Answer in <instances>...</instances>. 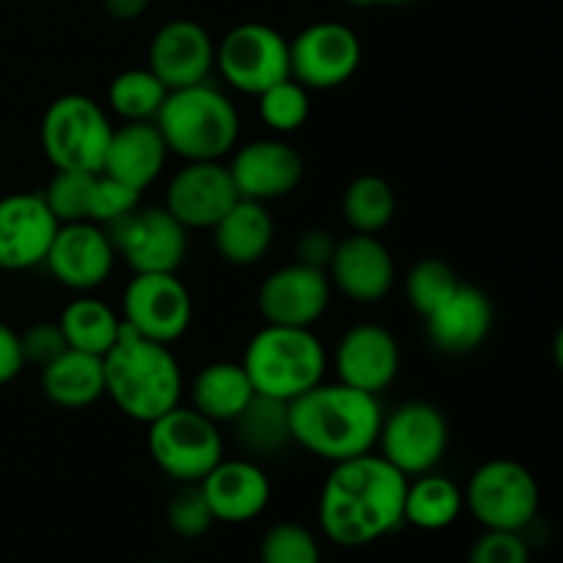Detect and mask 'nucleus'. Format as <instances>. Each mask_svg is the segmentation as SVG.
<instances>
[{
  "instance_id": "41",
  "label": "nucleus",
  "mask_w": 563,
  "mask_h": 563,
  "mask_svg": "<svg viewBox=\"0 0 563 563\" xmlns=\"http://www.w3.org/2000/svg\"><path fill=\"white\" fill-rule=\"evenodd\" d=\"M335 242L333 234L324 229H308L306 234H300V240H297V262L300 264H308V267H317V269H324L328 273V264L330 258H333V251H335Z\"/></svg>"
},
{
  "instance_id": "22",
  "label": "nucleus",
  "mask_w": 563,
  "mask_h": 563,
  "mask_svg": "<svg viewBox=\"0 0 563 563\" xmlns=\"http://www.w3.org/2000/svg\"><path fill=\"white\" fill-rule=\"evenodd\" d=\"M214 522H242L256 520L264 515L273 498V484L256 460H220L207 476L198 482Z\"/></svg>"
},
{
  "instance_id": "35",
  "label": "nucleus",
  "mask_w": 563,
  "mask_h": 563,
  "mask_svg": "<svg viewBox=\"0 0 563 563\" xmlns=\"http://www.w3.org/2000/svg\"><path fill=\"white\" fill-rule=\"evenodd\" d=\"M97 174L86 170H55L42 190L44 203L58 223H80L88 220V203Z\"/></svg>"
},
{
  "instance_id": "4",
  "label": "nucleus",
  "mask_w": 563,
  "mask_h": 563,
  "mask_svg": "<svg viewBox=\"0 0 563 563\" xmlns=\"http://www.w3.org/2000/svg\"><path fill=\"white\" fill-rule=\"evenodd\" d=\"M154 124L168 152L187 163L223 159L240 141V113L212 82L168 91Z\"/></svg>"
},
{
  "instance_id": "9",
  "label": "nucleus",
  "mask_w": 563,
  "mask_h": 563,
  "mask_svg": "<svg viewBox=\"0 0 563 563\" xmlns=\"http://www.w3.org/2000/svg\"><path fill=\"white\" fill-rule=\"evenodd\" d=\"M214 66L234 91L258 97L289 75V42L264 22L234 25L214 44Z\"/></svg>"
},
{
  "instance_id": "44",
  "label": "nucleus",
  "mask_w": 563,
  "mask_h": 563,
  "mask_svg": "<svg viewBox=\"0 0 563 563\" xmlns=\"http://www.w3.org/2000/svg\"><path fill=\"white\" fill-rule=\"evenodd\" d=\"M352 5H405L410 0H346Z\"/></svg>"
},
{
  "instance_id": "40",
  "label": "nucleus",
  "mask_w": 563,
  "mask_h": 563,
  "mask_svg": "<svg viewBox=\"0 0 563 563\" xmlns=\"http://www.w3.org/2000/svg\"><path fill=\"white\" fill-rule=\"evenodd\" d=\"M20 346H22V357H25V366L44 368L49 361L60 355L66 346L64 333H60L58 322H33L25 333H20Z\"/></svg>"
},
{
  "instance_id": "33",
  "label": "nucleus",
  "mask_w": 563,
  "mask_h": 563,
  "mask_svg": "<svg viewBox=\"0 0 563 563\" xmlns=\"http://www.w3.org/2000/svg\"><path fill=\"white\" fill-rule=\"evenodd\" d=\"M460 284V275H456V269L451 267L449 262L427 256L418 258L410 267V273H407L405 295L412 311H416L418 317L427 319L429 313L438 311V308L454 295Z\"/></svg>"
},
{
  "instance_id": "25",
  "label": "nucleus",
  "mask_w": 563,
  "mask_h": 563,
  "mask_svg": "<svg viewBox=\"0 0 563 563\" xmlns=\"http://www.w3.org/2000/svg\"><path fill=\"white\" fill-rule=\"evenodd\" d=\"M214 251L225 264L253 267L269 253L275 240V220L267 203L240 198L218 223L212 225Z\"/></svg>"
},
{
  "instance_id": "6",
  "label": "nucleus",
  "mask_w": 563,
  "mask_h": 563,
  "mask_svg": "<svg viewBox=\"0 0 563 563\" xmlns=\"http://www.w3.org/2000/svg\"><path fill=\"white\" fill-rule=\"evenodd\" d=\"M38 135L55 170L99 174L110 135H113V124L97 99L86 93H64L44 110Z\"/></svg>"
},
{
  "instance_id": "10",
  "label": "nucleus",
  "mask_w": 563,
  "mask_h": 563,
  "mask_svg": "<svg viewBox=\"0 0 563 563\" xmlns=\"http://www.w3.org/2000/svg\"><path fill=\"white\" fill-rule=\"evenodd\" d=\"M449 421L429 401H405L379 427V456L401 476L416 478L432 473L449 451Z\"/></svg>"
},
{
  "instance_id": "2",
  "label": "nucleus",
  "mask_w": 563,
  "mask_h": 563,
  "mask_svg": "<svg viewBox=\"0 0 563 563\" xmlns=\"http://www.w3.org/2000/svg\"><path fill=\"white\" fill-rule=\"evenodd\" d=\"M379 396L344 383L313 385L289 401L291 443L324 462L372 454L383 427Z\"/></svg>"
},
{
  "instance_id": "15",
  "label": "nucleus",
  "mask_w": 563,
  "mask_h": 563,
  "mask_svg": "<svg viewBox=\"0 0 563 563\" xmlns=\"http://www.w3.org/2000/svg\"><path fill=\"white\" fill-rule=\"evenodd\" d=\"M330 278L308 264H286L262 280L256 295L258 313L278 328H313L328 313Z\"/></svg>"
},
{
  "instance_id": "13",
  "label": "nucleus",
  "mask_w": 563,
  "mask_h": 563,
  "mask_svg": "<svg viewBox=\"0 0 563 563\" xmlns=\"http://www.w3.org/2000/svg\"><path fill=\"white\" fill-rule=\"evenodd\" d=\"M104 231L132 273H176L187 256V229L165 207H137Z\"/></svg>"
},
{
  "instance_id": "8",
  "label": "nucleus",
  "mask_w": 563,
  "mask_h": 563,
  "mask_svg": "<svg viewBox=\"0 0 563 563\" xmlns=\"http://www.w3.org/2000/svg\"><path fill=\"white\" fill-rule=\"evenodd\" d=\"M146 427L148 454L154 465L174 482L198 484L223 460V434L218 423L192 407L176 405Z\"/></svg>"
},
{
  "instance_id": "31",
  "label": "nucleus",
  "mask_w": 563,
  "mask_h": 563,
  "mask_svg": "<svg viewBox=\"0 0 563 563\" xmlns=\"http://www.w3.org/2000/svg\"><path fill=\"white\" fill-rule=\"evenodd\" d=\"M341 214L352 234H379L396 218V192L388 179L363 174L346 185L341 198Z\"/></svg>"
},
{
  "instance_id": "5",
  "label": "nucleus",
  "mask_w": 563,
  "mask_h": 563,
  "mask_svg": "<svg viewBox=\"0 0 563 563\" xmlns=\"http://www.w3.org/2000/svg\"><path fill=\"white\" fill-rule=\"evenodd\" d=\"M240 363L256 394L291 401L322 383L328 372V352L311 328L264 324L247 341Z\"/></svg>"
},
{
  "instance_id": "1",
  "label": "nucleus",
  "mask_w": 563,
  "mask_h": 563,
  "mask_svg": "<svg viewBox=\"0 0 563 563\" xmlns=\"http://www.w3.org/2000/svg\"><path fill=\"white\" fill-rule=\"evenodd\" d=\"M410 478L377 454L335 462L319 493V528L339 548H366L405 522Z\"/></svg>"
},
{
  "instance_id": "23",
  "label": "nucleus",
  "mask_w": 563,
  "mask_h": 563,
  "mask_svg": "<svg viewBox=\"0 0 563 563\" xmlns=\"http://www.w3.org/2000/svg\"><path fill=\"white\" fill-rule=\"evenodd\" d=\"M427 339L443 355H467L478 350L493 333L495 306L478 286H456L454 295L429 313L427 319Z\"/></svg>"
},
{
  "instance_id": "26",
  "label": "nucleus",
  "mask_w": 563,
  "mask_h": 563,
  "mask_svg": "<svg viewBox=\"0 0 563 563\" xmlns=\"http://www.w3.org/2000/svg\"><path fill=\"white\" fill-rule=\"evenodd\" d=\"M38 372H42L44 396L64 410H86L104 396L102 357L97 355L64 350Z\"/></svg>"
},
{
  "instance_id": "32",
  "label": "nucleus",
  "mask_w": 563,
  "mask_h": 563,
  "mask_svg": "<svg viewBox=\"0 0 563 563\" xmlns=\"http://www.w3.org/2000/svg\"><path fill=\"white\" fill-rule=\"evenodd\" d=\"M168 88L154 77L152 69H124L110 80L108 104L124 121H154L163 108Z\"/></svg>"
},
{
  "instance_id": "29",
  "label": "nucleus",
  "mask_w": 563,
  "mask_h": 563,
  "mask_svg": "<svg viewBox=\"0 0 563 563\" xmlns=\"http://www.w3.org/2000/svg\"><path fill=\"white\" fill-rule=\"evenodd\" d=\"M465 509V495L440 473H423L407 482L405 493V522L418 531H443L454 526Z\"/></svg>"
},
{
  "instance_id": "42",
  "label": "nucleus",
  "mask_w": 563,
  "mask_h": 563,
  "mask_svg": "<svg viewBox=\"0 0 563 563\" xmlns=\"http://www.w3.org/2000/svg\"><path fill=\"white\" fill-rule=\"evenodd\" d=\"M22 368H25V357H22L20 333L5 322H0V385L14 383Z\"/></svg>"
},
{
  "instance_id": "43",
  "label": "nucleus",
  "mask_w": 563,
  "mask_h": 563,
  "mask_svg": "<svg viewBox=\"0 0 563 563\" xmlns=\"http://www.w3.org/2000/svg\"><path fill=\"white\" fill-rule=\"evenodd\" d=\"M152 0H102V9L115 22H135Z\"/></svg>"
},
{
  "instance_id": "19",
  "label": "nucleus",
  "mask_w": 563,
  "mask_h": 563,
  "mask_svg": "<svg viewBox=\"0 0 563 563\" xmlns=\"http://www.w3.org/2000/svg\"><path fill=\"white\" fill-rule=\"evenodd\" d=\"M58 225L42 192L0 196V273H25L44 264Z\"/></svg>"
},
{
  "instance_id": "18",
  "label": "nucleus",
  "mask_w": 563,
  "mask_h": 563,
  "mask_svg": "<svg viewBox=\"0 0 563 563\" xmlns=\"http://www.w3.org/2000/svg\"><path fill=\"white\" fill-rule=\"evenodd\" d=\"M333 366L339 383L379 396L399 377V341L383 324L357 322L335 344Z\"/></svg>"
},
{
  "instance_id": "34",
  "label": "nucleus",
  "mask_w": 563,
  "mask_h": 563,
  "mask_svg": "<svg viewBox=\"0 0 563 563\" xmlns=\"http://www.w3.org/2000/svg\"><path fill=\"white\" fill-rule=\"evenodd\" d=\"M258 115L275 135H289L306 126L311 115V97L295 77L275 82L267 91L258 93Z\"/></svg>"
},
{
  "instance_id": "17",
  "label": "nucleus",
  "mask_w": 563,
  "mask_h": 563,
  "mask_svg": "<svg viewBox=\"0 0 563 563\" xmlns=\"http://www.w3.org/2000/svg\"><path fill=\"white\" fill-rule=\"evenodd\" d=\"M240 201L229 168L220 159H198L176 170L165 192V209L187 231L212 229Z\"/></svg>"
},
{
  "instance_id": "24",
  "label": "nucleus",
  "mask_w": 563,
  "mask_h": 563,
  "mask_svg": "<svg viewBox=\"0 0 563 563\" xmlns=\"http://www.w3.org/2000/svg\"><path fill=\"white\" fill-rule=\"evenodd\" d=\"M168 154L154 121H124V126H113L102 174L143 192L163 176Z\"/></svg>"
},
{
  "instance_id": "27",
  "label": "nucleus",
  "mask_w": 563,
  "mask_h": 563,
  "mask_svg": "<svg viewBox=\"0 0 563 563\" xmlns=\"http://www.w3.org/2000/svg\"><path fill=\"white\" fill-rule=\"evenodd\" d=\"M253 396H256V390H253V383L242 363L214 361L207 363L192 379L190 407L209 421L231 423L251 405Z\"/></svg>"
},
{
  "instance_id": "20",
  "label": "nucleus",
  "mask_w": 563,
  "mask_h": 563,
  "mask_svg": "<svg viewBox=\"0 0 563 563\" xmlns=\"http://www.w3.org/2000/svg\"><path fill=\"white\" fill-rule=\"evenodd\" d=\"M148 69L168 91L209 82L214 69V42L196 20H170L148 44Z\"/></svg>"
},
{
  "instance_id": "28",
  "label": "nucleus",
  "mask_w": 563,
  "mask_h": 563,
  "mask_svg": "<svg viewBox=\"0 0 563 563\" xmlns=\"http://www.w3.org/2000/svg\"><path fill=\"white\" fill-rule=\"evenodd\" d=\"M121 317L104 300L80 295L60 311L58 328L66 346L86 355L104 357L121 335Z\"/></svg>"
},
{
  "instance_id": "11",
  "label": "nucleus",
  "mask_w": 563,
  "mask_h": 563,
  "mask_svg": "<svg viewBox=\"0 0 563 563\" xmlns=\"http://www.w3.org/2000/svg\"><path fill=\"white\" fill-rule=\"evenodd\" d=\"M121 322L170 346L190 330L192 295L176 273H135L121 295Z\"/></svg>"
},
{
  "instance_id": "14",
  "label": "nucleus",
  "mask_w": 563,
  "mask_h": 563,
  "mask_svg": "<svg viewBox=\"0 0 563 563\" xmlns=\"http://www.w3.org/2000/svg\"><path fill=\"white\" fill-rule=\"evenodd\" d=\"M115 256L119 253L108 231L91 220H80V223L58 225L44 264L60 286L77 295H88L113 275Z\"/></svg>"
},
{
  "instance_id": "16",
  "label": "nucleus",
  "mask_w": 563,
  "mask_h": 563,
  "mask_svg": "<svg viewBox=\"0 0 563 563\" xmlns=\"http://www.w3.org/2000/svg\"><path fill=\"white\" fill-rule=\"evenodd\" d=\"M225 168L240 198L269 203L291 196L302 185L306 159L280 137H262L236 148Z\"/></svg>"
},
{
  "instance_id": "39",
  "label": "nucleus",
  "mask_w": 563,
  "mask_h": 563,
  "mask_svg": "<svg viewBox=\"0 0 563 563\" xmlns=\"http://www.w3.org/2000/svg\"><path fill=\"white\" fill-rule=\"evenodd\" d=\"M467 563H531V548L522 533L484 531L467 550Z\"/></svg>"
},
{
  "instance_id": "30",
  "label": "nucleus",
  "mask_w": 563,
  "mask_h": 563,
  "mask_svg": "<svg viewBox=\"0 0 563 563\" xmlns=\"http://www.w3.org/2000/svg\"><path fill=\"white\" fill-rule=\"evenodd\" d=\"M236 440L242 449L256 460V456H275L291 443L289 432V401L269 399L256 394L251 405L234 418Z\"/></svg>"
},
{
  "instance_id": "46",
  "label": "nucleus",
  "mask_w": 563,
  "mask_h": 563,
  "mask_svg": "<svg viewBox=\"0 0 563 563\" xmlns=\"http://www.w3.org/2000/svg\"><path fill=\"white\" fill-rule=\"evenodd\" d=\"M154 563H170V561H154Z\"/></svg>"
},
{
  "instance_id": "7",
  "label": "nucleus",
  "mask_w": 563,
  "mask_h": 563,
  "mask_svg": "<svg viewBox=\"0 0 563 563\" xmlns=\"http://www.w3.org/2000/svg\"><path fill=\"white\" fill-rule=\"evenodd\" d=\"M465 509L484 531L522 533L539 515L542 493L526 465L515 460H489L476 467L462 489Z\"/></svg>"
},
{
  "instance_id": "36",
  "label": "nucleus",
  "mask_w": 563,
  "mask_h": 563,
  "mask_svg": "<svg viewBox=\"0 0 563 563\" xmlns=\"http://www.w3.org/2000/svg\"><path fill=\"white\" fill-rule=\"evenodd\" d=\"M258 563H322V550L306 526L278 522L258 544Z\"/></svg>"
},
{
  "instance_id": "21",
  "label": "nucleus",
  "mask_w": 563,
  "mask_h": 563,
  "mask_svg": "<svg viewBox=\"0 0 563 563\" xmlns=\"http://www.w3.org/2000/svg\"><path fill=\"white\" fill-rule=\"evenodd\" d=\"M328 278L352 302H379L396 284L394 253L377 234H350L335 242Z\"/></svg>"
},
{
  "instance_id": "12",
  "label": "nucleus",
  "mask_w": 563,
  "mask_h": 563,
  "mask_svg": "<svg viewBox=\"0 0 563 563\" xmlns=\"http://www.w3.org/2000/svg\"><path fill=\"white\" fill-rule=\"evenodd\" d=\"M363 44L344 22H313L289 42V75L308 91H333L357 75Z\"/></svg>"
},
{
  "instance_id": "37",
  "label": "nucleus",
  "mask_w": 563,
  "mask_h": 563,
  "mask_svg": "<svg viewBox=\"0 0 563 563\" xmlns=\"http://www.w3.org/2000/svg\"><path fill=\"white\" fill-rule=\"evenodd\" d=\"M165 520L176 537L190 539V542L207 537L209 528L214 526L212 509H209L198 484H181V489H176L174 498L168 500V509H165Z\"/></svg>"
},
{
  "instance_id": "38",
  "label": "nucleus",
  "mask_w": 563,
  "mask_h": 563,
  "mask_svg": "<svg viewBox=\"0 0 563 563\" xmlns=\"http://www.w3.org/2000/svg\"><path fill=\"white\" fill-rule=\"evenodd\" d=\"M141 196L143 192L132 190V187H126L124 181L113 179V176L99 170L97 179H93L91 203H88V220L102 225V229H108V225H113L115 220L135 212V209L141 207Z\"/></svg>"
},
{
  "instance_id": "3",
  "label": "nucleus",
  "mask_w": 563,
  "mask_h": 563,
  "mask_svg": "<svg viewBox=\"0 0 563 563\" xmlns=\"http://www.w3.org/2000/svg\"><path fill=\"white\" fill-rule=\"evenodd\" d=\"M102 372L104 396L130 421L152 423L181 405L185 379L170 346L143 339L126 324H121L119 341L102 357Z\"/></svg>"
},
{
  "instance_id": "45",
  "label": "nucleus",
  "mask_w": 563,
  "mask_h": 563,
  "mask_svg": "<svg viewBox=\"0 0 563 563\" xmlns=\"http://www.w3.org/2000/svg\"><path fill=\"white\" fill-rule=\"evenodd\" d=\"M0 297H3V280H0Z\"/></svg>"
}]
</instances>
